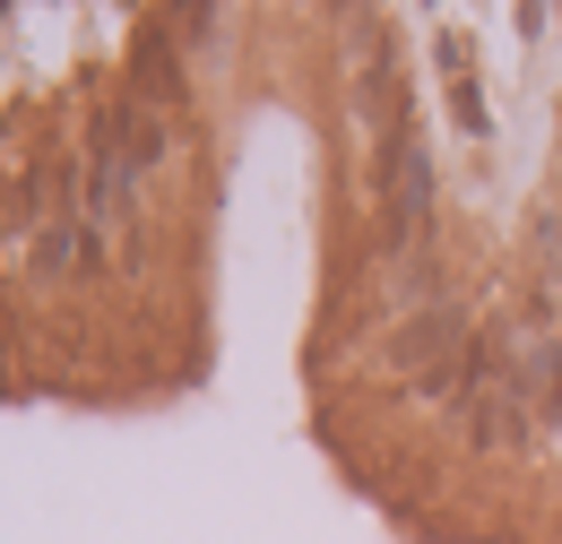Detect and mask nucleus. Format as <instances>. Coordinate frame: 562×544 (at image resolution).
I'll return each mask as SVG.
<instances>
[]
</instances>
